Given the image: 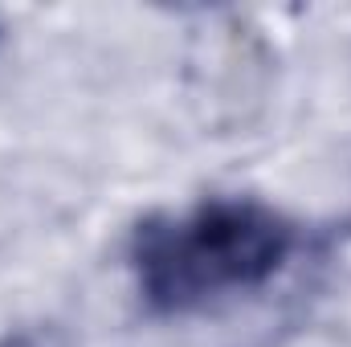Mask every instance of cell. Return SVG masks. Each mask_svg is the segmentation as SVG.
<instances>
[{
  "label": "cell",
  "mask_w": 351,
  "mask_h": 347,
  "mask_svg": "<svg viewBox=\"0 0 351 347\" xmlns=\"http://www.w3.org/2000/svg\"><path fill=\"white\" fill-rule=\"evenodd\" d=\"M294 250V229L258 200L217 196L184 217H152L135 229L131 265L156 311H188L225 290L269 282Z\"/></svg>",
  "instance_id": "obj_1"
},
{
  "label": "cell",
  "mask_w": 351,
  "mask_h": 347,
  "mask_svg": "<svg viewBox=\"0 0 351 347\" xmlns=\"http://www.w3.org/2000/svg\"><path fill=\"white\" fill-rule=\"evenodd\" d=\"M265 49L250 33H225L208 41L204 62H192V98L208 106L213 123H237L241 102H262Z\"/></svg>",
  "instance_id": "obj_2"
},
{
  "label": "cell",
  "mask_w": 351,
  "mask_h": 347,
  "mask_svg": "<svg viewBox=\"0 0 351 347\" xmlns=\"http://www.w3.org/2000/svg\"><path fill=\"white\" fill-rule=\"evenodd\" d=\"M0 347H74V344L53 323H29V327H16V331L0 335Z\"/></svg>",
  "instance_id": "obj_3"
},
{
  "label": "cell",
  "mask_w": 351,
  "mask_h": 347,
  "mask_svg": "<svg viewBox=\"0 0 351 347\" xmlns=\"http://www.w3.org/2000/svg\"><path fill=\"white\" fill-rule=\"evenodd\" d=\"M4 37H8V25H4V16H0V45H4Z\"/></svg>",
  "instance_id": "obj_4"
}]
</instances>
